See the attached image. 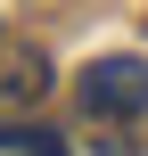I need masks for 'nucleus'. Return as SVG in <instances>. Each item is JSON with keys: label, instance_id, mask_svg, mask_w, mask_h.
Wrapping results in <instances>:
<instances>
[{"label": "nucleus", "instance_id": "nucleus-1", "mask_svg": "<svg viewBox=\"0 0 148 156\" xmlns=\"http://www.w3.org/2000/svg\"><path fill=\"white\" fill-rule=\"evenodd\" d=\"M74 99H82V115H99V123L148 115V66L140 58H99V66H82Z\"/></svg>", "mask_w": 148, "mask_h": 156}, {"label": "nucleus", "instance_id": "nucleus-2", "mask_svg": "<svg viewBox=\"0 0 148 156\" xmlns=\"http://www.w3.org/2000/svg\"><path fill=\"white\" fill-rule=\"evenodd\" d=\"M0 148H16V156H66V140L41 132V123H16V132H0Z\"/></svg>", "mask_w": 148, "mask_h": 156}, {"label": "nucleus", "instance_id": "nucleus-3", "mask_svg": "<svg viewBox=\"0 0 148 156\" xmlns=\"http://www.w3.org/2000/svg\"><path fill=\"white\" fill-rule=\"evenodd\" d=\"M0 99H41V58H16V74L0 82Z\"/></svg>", "mask_w": 148, "mask_h": 156}]
</instances>
